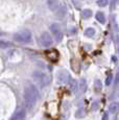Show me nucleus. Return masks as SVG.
<instances>
[{
  "mask_svg": "<svg viewBox=\"0 0 119 120\" xmlns=\"http://www.w3.org/2000/svg\"><path fill=\"white\" fill-rule=\"evenodd\" d=\"M118 51H119V47H118Z\"/></svg>",
  "mask_w": 119,
  "mask_h": 120,
  "instance_id": "obj_22",
  "label": "nucleus"
},
{
  "mask_svg": "<svg viewBox=\"0 0 119 120\" xmlns=\"http://www.w3.org/2000/svg\"><path fill=\"white\" fill-rule=\"evenodd\" d=\"M10 46H11V43L7 42V41H5V40L0 41V47H1L2 49H6V48H8Z\"/></svg>",
  "mask_w": 119,
  "mask_h": 120,
  "instance_id": "obj_16",
  "label": "nucleus"
},
{
  "mask_svg": "<svg viewBox=\"0 0 119 120\" xmlns=\"http://www.w3.org/2000/svg\"><path fill=\"white\" fill-rule=\"evenodd\" d=\"M39 42H40V45L43 46V47H50L53 43L52 41V38L48 33H42L40 34V38H39Z\"/></svg>",
  "mask_w": 119,
  "mask_h": 120,
  "instance_id": "obj_5",
  "label": "nucleus"
},
{
  "mask_svg": "<svg viewBox=\"0 0 119 120\" xmlns=\"http://www.w3.org/2000/svg\"><path fill=\"white\" fill-rule=\"evenodd\" d=\"M108 2H109V0H97L96 3H97V5L100 6V8H104L108 4Z\"/></svg>",
  "mask_w": 119,
  "mask_h": 120,
  "instance_id": "obj_17",
  "label": "nucleus"
},
{
  "mask_svg": "<svg viewBox=\"0 0 119 120\" xmlns=\"http://www.w3.org/2000/svg\"><path fill=\"white\" fill-rule=\"evenodd\" d=\"M82 16H83V18H85V19H88V18H90L92 16V11L90 10H84L82 11Z\"/></svg>",
  "mask_w": 119,
  "mask_h": 120,
  "instance_id": "obj_15",
  "label": "nucleus"
},
{
  "mask_svg": "<svg viewBox=\"0 0 119 120\" xmlns=\"http://www.w3.org/2000/svg\"><path fill=\"white\" fill-rule=\"evenodd\" d=\"M95 17H96V20L99 23H101V24H104V23L106 22V16H104V14L102 13V11H98L95 15Z\"/></svg>",
  "mask_w": 119,
  "mask_h": 120,
  "instance_id": "obj_12",
  "label": "nucleus"
},
{
  "mask_svg": "<svg viewBox=\"0 0 119 120\" xmlns=\"http://www.w3.org/2000/svg\"><path fill=\"white\" fill-rule=\"evenodd\" d=\"M47 5L50 11H56L59 10L60 5V0H47Z\"/></svg>",
  "mask_w": 119,
  "mask_h": 120,
  "instance_id": "obj_8",
  "label": "nucleus"
},
{
  "mask_svg": "<svg viewBox=\"0 0 119 120\" xmlns=\"http://www.w3.org/2000/svg\"><path fill=\"white\" fill-rule=\"evenodd\" d=\"M109 112L111 114H116V113L119 112V102L115 101V102H112L111 105H109Z\"/></svg>",
  "mask_w": 119,
  "mask_h": 120,
  "instance_id": "obj_9",
  "label": "nucleus"
},
{
  "mask_svg": "<svg viewBox=\"0 0 119 120\" xmlns=\"http://www.w3.org/2000/svg\"><path fill=\"white\" fill-rule=\"evenodd\" d=\"M70 80H71V78H70L69 73L65 70L60 71L58 73V75H56V82H58L59 85L67 84V82H69Z\"/></svg>",
  "mask_w": 119,
  "mask_h": 120,
  "instance_id": "obj_6",
  "label": "nucleus"
},
{
  "mask_svg": "<svg viewBox=\"0 0 119 120\" xmlns=\"http://www.w3.org/2000/svg\"><path fill=\"white\" fill-rule=\"evenodd\" d=\"M84 115H85L84 109H79L76 113H75V117H76V118H82V117H84Z\"/></svg>",
  "mask_w": 119,
  "mask_h": 120,
  "instance_id": "obj_18",
  "label": "nucleus"
},
{
  "mask_svg": "<svg viewBox=\"0 0 119 120\" xmlns=\"http://www.w3.org/2000/svg\"><path fill=\"white\" fill-rule=\"evenodd\" d=\"M31 39H33V36L29 30H21L14 34V40L21 44H27L31 42Z\"/></svg>",
  "mask_w": 119,
  "mask_h": 120,
  "instance_id": "obj_3",
  "label": "nucleus"
},
{
  "mask_svg": "<svg viewBox=\"0 0 119 120\" xmlns=\"http://www.w3.org/2000/svg\"><path fill=\"white\" fill-rule=\"evenodd\" d=\"M31 76H33V78L41 87H46L50 84V82H51L50 75H48L47 73H45V72H42V71H35Z\"/></svg>",
  "mask_w": 119,
  "mask_h": 120,
  "instance_id": "obj_2",
  "label": "nucleus"
},
{
  "mask_svg": "<svg viewBox=\"0 0 119 120\" xmlns=\"http://www.w3.org/2000/svg\"><path fill=\"white\" fill-rule=\"evenodd\" d=\"M85 34H86L87 37H89V38H92L95 34V29L92 28V27H88V28L85 30Z\"/></svg>",
  "mask_w": 119,
  "mask_h": 120,
  "instance_id": "obj_14",
  "label": "nucleus"
},
{
  "mask_svg": "<svg viewBox=\"0 0 119 120\" xmlns=\"http://www.w3.org/2000/svg\"><path fill=\"white\" fill-rule=\"evenodd\" d=\"M112 79H113V76H112V75L110 74L109 76L107 77V79H106V85H107V86H109V85H111V84H112Z\"/></svg>",
  "mask_w": 119,
  "mask_h": 120,
  "instance_id": "obj_19",
  "label": "nucleus"
},
{
  "mask_svg": "<svg viewBox=\"0 0 119 120\" xmlns=\"http://www.w3.org/2000/svg\"><path fill=\"white\" fill-rule=\"evenodd\" d=\"M101 89H102L101 82H100L99 79H96L95 82H94V90H95V92H96V93H99V92L101 91Z\"/></svg>",
  "mask_w": 119,
  "mask_h": 120,
  "instance_id": "obj_13",
  "label": "nucleus"
},
{
  "mask_svg": "<svg viewBox=\"0 0 119 120\" xmlns=\"http://www.w3.org/2000/svg\"><path fill=\"white\" fill-rule=\"evenodd\" d=\"M56 17H59V18H63L64 16L66 15V13H67V10H66V8L64 5H61L59 8V10L56 11Z\"/></svg>",
  "mask_w": 119,
  "mask_h": 120,
  "instance_id": "obj_11",
  "label": "nucleus"
},
{
  "mask_svg": "<svg viewBox=\"0 0 119 120\" xmlns=\"http://www.w3.org/2000/svg\"><path fill=\"white\" fill-rule=\"evenodd\" d=\"M25 116H26V111H25L23 108H19V109H17V111L13 114L11 120H23L25 118Z\"/></svg>",
  "mask_w": 119,
  "mask_h": 120,
  "instance_id": "obj_7",
  "label": "nucleus"
},
{
  "mask_svg": "<svg viewBox=\"0 0 119 120\" xmlns=\"http://www.w3.org/2000/svg\"><path fill=\"white\" fill-rule=\"evenodd\" d=\"M39 97H40V93H39L37 87L29 84L28 86L25 88L23 92V99H24V103L26 109L29 111L33 110Z\"/></svg>",
  "mask_w": 119,
  "mask_h": 120,
  "instance_id": "obj_1",
  "label": "nucleus"
},
{
  "mask_svg": "<svg viewBox=\"0 0 119 120\" xmlns=\"http://www.w3.org/2000/svg\"><path fill=\"white\" fill-rule=\"evenodd\" d=\"M109 119V117H108V113H104V115H102V120H108Z\"/></svg>",
  "mask_w": 119,
  "mask_h": 120,
  "instance_id": "obj_21",
  "label": "nucleus"
},
{
  "mask_svg": "<svg viewBox=\"0 0 119 120\" xmlns=\"http://www.w3.org/2000/svg\"><path fill=\"white\" fill-rule=\"evenodd\" d=\"M69 88H70V90H71V92H73V93H76L77 92V90H78V82H77V80H75V79H71L69 82Z\"/></svg>",
  "mask_w": 119,
  "mask_h": 120,
  "instance_id": "obj_10",
  "label": "nucleus"
},
{
  "mask_svg": "<svg viewBox=\"0 0 119 120\" xmlns=\"http://www.w3.org/2000/svg\"><path fill=\"white\" fill-rule=\"evenodd\" d=\"M115 84L119 85V72L117 73V75H116V77H115Z\"/></svg>",
  "mask_w": 119,
  "mask_h": 120,
  "instance_id": "obj_20",
  "label": "nucleus"
},
{
  "mask_svg": "<svg viewBox=\"0 0 119 120\" xmlns=\"http://www.w3.org/2000/svg\"><path fill=\"white\" fill-rule=\"evenodd\" d=\"M50 31H51L52 36H53L54 40L56 41V42H61L62 40H63V31H62L61 27L59 26L56 23H52L51 25H50Z\"/></svg>",
  "mask_w": 119,
  "mask_h": 120,
  "instance_id": "obj_4",
  "label": "nucleus"
}]
</instances>
